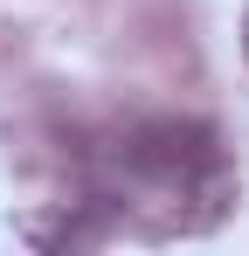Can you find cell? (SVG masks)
<instances>
[{
  "label": "cell",
  "mask_w": 249,
  "mask_h": 256,
  "mask_svg": "<svg viewBox=\"0 0 249 256\" xmlns=\"http://www.w3.org/2000/svg\"><path fill=\"white\" fill-rule=\"evenodd\" d=\"M118 166L132 173L138 187L166 194L160 214L146 222L152 236H201V228H214L222 214L236 208V194H242L236 166L222 160L214 125H201V118H152V125H132L124 146H118Z\"/></svg>",
  "instance_id": "1"
},
{
  "label": "cell",
  "mask_w": 249,
  "mask_h": 256,
  "mask_svg": "<svg viewBox=\"0 0 249 256\" xmlns=\"http://www.w3.org/2000/svg\"><path fill=\"white\" fill-rule=\"evenodd\" d=\"M242 56H249V14H242Z\"/></svg>",
  "instance_id": "2"
}]
</instances>
